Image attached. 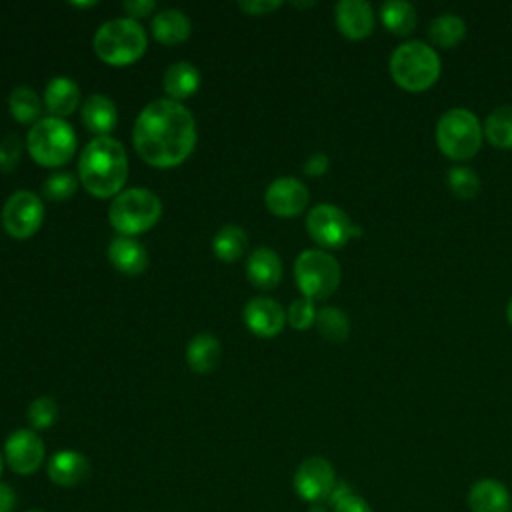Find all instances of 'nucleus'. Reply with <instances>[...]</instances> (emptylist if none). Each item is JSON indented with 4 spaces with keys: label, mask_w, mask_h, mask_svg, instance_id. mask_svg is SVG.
I'll list each match as a JSON object with an SVG mask.
<instances>
[{
    "label": "nucleus",
    "mask_w": 512,
    "mask_h": 512,
    "mask_svg": "<svg viewBox=\"0 0 512 512\" xmlns=\"http://www.w3.org/2000/svg\"><path fill=\"white\" fill-rule=\"evenodd\" d=\"M314 326L324 340L334 342V344L344 342L350 334V318L344 310H340L336 306L320 308L316 314Z\"/></svg>",
    "instance_id": "29"
},
{
    "label": "nucleus",
    "mask_w": 512,
    "mask_h": 512,
    "mask_svg": "<svg viewBox=\"0 0 512 512\" xmlns=\"http://www.w3.org/2000/svg\"><path fill=\"white\" fill-rule=\"evenodd\" d=\"M2 470H4V456L0 454V476H2Z\"/></svg>",
    "instance_id": "43"
},
{
    "label": "nucleus",
    "mask_w": 512,
    "mask_h": 512,
    "mask_svg": "<svg viewBox=\"0 0 512 512\" xmlns=\"http://www.w3.org/2000/svg\"><path fill=\"white\" fill-rule=\"evenodd\" d=\"M162 216L160 198L148 188H128L114 196L108 220L120 236H136L150 230Z\"/></svg>",
    "instance_id": "6"
},
{
    "label": "nucleus",
    "mask_w": 512,
    "mask_h": 512,
    "mask_svg": "<svg viewBox=\"0 0 512 512\" xmlns=\"http://www.w3.org/2000/svg\"><path fill=\"white\" fill-rule=\"evenodd\" d=\"M96 56L110 66H128L146 52V32L132 18L104 22L94 34Z\"/></svg>",
    "instance_id": "5"
},
{
    "label": "nucleus",
    "mask_w": 512,
    "mask_h": 512,
    "mask_svg": "<svg viewBox=\"0 0 512 512\" xmlns=\"http://www.w3.org/2000/svg\"><path fill=\"white\" fill-rule=\"evenodd\" d=\"M28 512H42V510H28Z\"/></svg>",
    "instance_id": "44"
},
{
    "label": "nucleus",
    "mask_w": 512,
    "mask_h": 512,
    "mask_svg": "<svg viewBox=\"0 0 512 512\" xmlns=\"http://www.w3.org/2000/svg\"><path fill=\"white\" fill-rule=\"evenodd\" d=\"M468 506L472 512H512V498L500 480L482 478L472 484Z\"/></svg>",
    "instance_id": "18"
},
{
    "label": "nucleus",
    "mask_w": 512,
    "mask_h": 512,
    "mask_svg": "<svg viewBox=\"0 0 512 512\" xmlns=\"http://www.w3.org/2000/svg\"><path fill=\"white\" fill-rule=\"evenodd\" d=\"M308 512H326V508H324V504L320 502V504H312Z\"/></svg>",
    "instance_id": "42"
},
{
    "label": "nucleus",
    "mask_w": 512,
    "mask_h": 512,
    "mask_svg": "<svg viewBox=\"0 0 512 512\" xmlns=\"http://www.w3.org/2000/svg\"><path fill=\"white\" fill-rule=\"evenodd\" d=\"M82 122L96 136H108L118 124L116 104L104 94H92L82 104Z\"/></svg>",
    "instance_id": "21"
},
{
    "label": "nucleus",
    "mask_w": 512,
    "mask_h": 512,
    "mask_svg": "<svg viewBox=\"0 0 512 512\" xmlns=\"http://www.w3.org/2000/svg\"><path fill=\"white\" fill-rule=\"evenodd\" d=\"M336 484L334 468L322 456H310L302 460L294 472V490L302 500L310 504L328 500Z\"/></svg>",
    "instance_id": "11"
},
{
    "label": "nucleus",
    "mask_w": 512,
    "mask_h": 512,
    "mask_svg": "<svg viewBox=\"0 0 512 512\" xmlns=\"http://www.w3.org/2000/svg\"><path fill=\"white\" fill-rule=\"evenodd\" d=\"M122 8L126 10V14L132 20H136V18L148 16L156 8V2L154 0H126V2H122Z\"/></svg>",
    "instance_id": "39"
},
{
    "label": "nucleus",
    "mask_w": 512,
    "mask_h": 512,
    "mask_svg": "<svg viewBox=\"0 0 512 512\" xmlns=\"http://www.w3.org/2000/svg\"><path fill=\"white\" fill-rule=\"evenodd\" d=\"M10 112L16 122L30 124L40 120V98L30 86H16L8 98Z\"/></svg>",
    "instance_id": "30"
},
{
    "label": "nucleus",
    "mask_w": 512,
    "mask_h": 512,
    "mask_svg": "<svg viewBox=\"0 0 512 512\" xmlns=\"http://www.w3.org/2000/svg\"><path fill=\"white\" fill-rule=\"evenodd\" d=\"M306 230L310 238L322 248H342L362 230L348 218V214L336 204H316L306 216Z\"/></svg>",
    "instance_id": "9"
},
{
    "label": "nucleus",
    "mask_w": 512,
    "mask_h": 512,
    "mask_svg": "<svg viewBox=\"0 0 512 512\" xmlns=\"http://www.w3.org/2000/svg\"><path fill=\"white\" fill-rule=\"evenodd\" d=\"M200 88V72L190 62H174L164 72V92L170 100L180 102L190 98Z\"/></svg>",
    "instance_id": "24"
},
{
    "label": "nucleus",
    "mask_w": 512,
    "mask_h": 512,
    "mask_svg": "<svg viewBox=\"0 0 512 512\" xmlns=\"http://www.w3.org/2000/svg\"><path fill=\"white\" fill-rule=\"evenodd\" d=\"M242 318L248 330L260 338L278 336L286 324L284 308L274 298H266V296L252 298L244 306Z\"/></svg>",
    "instance_id": "14"
},
{
    "label": "nucleus",
    "mask_w": 512,
    "mask_h": 512,
    "mask_svg": "<svg viewBox=\"0 0 512 512\" xmlns=\"http://www.w3.org/2000/svg\"><path fill=\"white\" fill-rule=\"evenodd\" d=\"M330 168V158L324 154V152H314L306 158L302 170L306 176H312V178H318L322 174H326Z\"/></svg>",
    "instance_id": "37"
},
{
    "label": "nucleus",
    "mask_w": 512,
    "mask_h": 512,
    "mask_svg": "<svg viewBox=\"0 0 512 512\" xmlns=\"http://www.w3.org/2000/svg\"><path fill=\"white\" fill-rule=\"evenodd\" d=\"M328 500L332 504V512H372L370 504L362 496L352 494L346 484H336Z\"/></svg>",
    "instance_id": "34"
},
{
    "label": "nucleus",
    "mask_w": 512,
    "mask_h": 512,
    "mask_svg": "<svg viewBox=\"0 0 512 512\" xmlns=\"http://www.w3.org/2000/svg\"><path fill=\"white\" fill-rule=\"evenodd\" d=\"M446 184L450 192L460 200H470L480 192V178L466 164H454L452 168H448Z\"/></svg>",
    "instance_id": "31"
},
{
    "label": "nucleus",
    "mask_w": 512,
    "mask_h": 512,
    "mask_svg": "<svg viewBox=\"0 0 512 512\" xmlns=\"http://www.w3.org/2000/svg\"><path fill=\"white\" fill-rule=\"evenodd\" d=\"M338 260L320 248H308L298 254L294 262V280L308 300H326L340 286Z\"/></svg>",
    "instance_id": "8"
},
{
    "label": "nucleus",
    "mask_w": 512,
    "mask_h": 512,
    "mask_svg": "<svg viewBox=\"0 0 512 512\" xmlns=\"http://www.w3.org/2000/svg\"><path fill=\"white\" fill-rule=\"evenodd\" d=\"M80 104V88L68 76H56L44 90V106L54 118L70 116Z\"/></svg>",
    "instance_id": "20"
},
{
    "label": "nucleus",
    "mask_w": 512,
    "mask_h": 512,
    "mask_svg": "<svg viewBox=\"0 0 512 512\" xmlns=\"http://www.w3.org/2000/svg\"><path fill=\"white\" fill-rule=\"evenodd\" d=\"M78 188V180L68 174V172H56V174H50L44 182V196L52 202H60V200H68L74 196Z\"/></svg>",
    "instance_id": "33"
},
{
    "label": "nucleus",
    "mask_w": 512,
    "mask_h": 512,
    "mask_svg": "<svg viewBox=\"0 0 512 512\" xmlns=\"http://www.w3.org/2000/svg\"><path fill=\"white\" fill-rule=\"evenodd\" d=\"M90 476V462L82 452L60 450L48 460V478L62 486L74 488Z\"/></svg>",
    "instance_id": "16"
},
{
    "label": "nucleus",
    "mask_w": 512,
    "mask_h": 512,
    "mask_svg": "<svg viewBox=\"0 0 512 512\" xmlns=\"http://www.w3.org/2000/svg\"><path fill=\"white\" fill-rule=\"evenodd\" d=\"M486 140L502 150H512V104L494 108L482 124Z\"/></svg>",
    "instance_id": "28"
},
{
    "label": "nucleus",
    "mask_w": 512,
    "mask_h": 512,
    "mask_svg": "<svg viewBox=\"0 0 512 512\" xmlns=\"http://www.w3.org/2000/svg\"><path fill=\"white\" fill-rule=\"evenodd\" d=\"M464 36H466V22L454 12L438 14L428 26V38L438 48H454L464 40Z\"/></svg>",
    "instance_id": "26"
},
{
    "label": "nucleus",
    "mask_w": 512,
    "mask_h": 512,
    "mask_svg": "<svg viewBox=\"0 0 512 512\" xmlns=\"http://www.w3.org/2000/svg\"><path fill=\"white\" fill-rule=\"evenodd\" d=\"M22 154V140L16 134H8L0 140V172L8 174L18 166Z\"/></svg>",
    "instance_id": "36"
},
{
    "label": "nucleus",
    "mask_w": 512,
    "mask_h": 512,
    "mask_svg": "<svg viewBox=\"0 0 512 512\" xmlns=\"http://www.w3.org/2000/svg\"><path fill=\"white\" fill-rule=\"evenodd\" d=\"M316 314H318V310L314 308V302L302 296L290 304V308L286 312V320L292 328L306 330L316 322Z\"/></svg>",
    "instance_id": "35"
},
{
    "label": "nucleus",
    "mask_w": 512,
    "mask_h": 512,
    "mask_svg": "<svg viewBox=\"0 0 512 512\" xmlns=\"http://www.w3.org/2000/svg\"><path fill=\"white\" fill-rule=\"evenodd\" d=\"M44 220V206L38 194L16 190L2 208V228L16 240L30 238L38 232Z\"/></svg>",
    "instance_id": "10"
},
{
    "label": "nucleus",
    "mask_w": 512,
    "mask_h": 512,
    "mask_svg": "<svg viewBox=\"0 0 512 512\" xmlns=\"http://www.w3.org/2000/svg\"><path fill=\"white\" fill-rule=\"evenodd\" d=\"M190 32L192 24L188 16L176 8L162 10L152 18V36L164 46H176L188 40Z\"/></svg>",
    "instance_id": "23"
},
{
    "label": "nucleus",
    "mask_w": 512,
    "mask_h": 512,
    "mask_svg": "<svg viewBox=\"0 0 512 512\" xmlns=\"http://www.w3.org/2000/svg\"><path fill=\"white\" fill-rule=\"evenodd\" d=\"M388 70L394 84L402 90L424 92L440 78V56L430 44L408 40L394 48L388 60Z\"/></svg>",
    "instance_id": "3"
},
{
    "label": "nucleus",
    "mask_w": 512,
    "mask_h": 512,
    "mask_svg": "<svg viewBox=\"0 0 512 512\" xmlns=\"http://www.w3.org/2000/svg\"><path fill=\"white\" fill-rule=\"evenodd\" d=\"M334 20L348 40H364L374 30V10L364 0H340L334 8Z\"/></svg>",
    "instance_id": "15"
},
{
    "label": "nucleus",
    "mask_w": 512,
    "mask_h": 512,
    "mask_svg": "<svg viewBox=\"0 0 512 512\" xmlns=\"http://www.w3.org/2000/svg\"><path fill=\"white\" fill-rule=\"evenodd\" d=\"M128 176V158L124 146L112 136L92 138L78 160V178L96 198L118 196Z\"/></svg>",
    "instance_id": "2"
},
{
    "label": "nucleus",
    "mask_w": 512,
    "mask_h": 512,
    "mask_svg": "<svg viewBox=\"0 0 512 512\" xmlns=\"http://www.w3.org/2000/svg\"><path fill=\"white\" fill-rule=\"evenodd\" d=\"M380 20L394 36H408L416 28V8L406 0H390L380 6Z\"/></svg>",
    "instance_id": "27"
},
{
    "label": "nucleus",
    "mask_w": 512,
    "mask_h": 512,
    "mask_svg": "<svg viewBox=\"0 0 512 512\" xmlns=\"http://www.w3.org/2000/svg\"><path fill=\"white\" fill-rule=\"evenodd\" d=\"M132 144L138 156L154 168L182 164L196 146V122L190 110L170 98L142 108L134 122Z\"/></svg>",
    "instance_id": "1"
},
{
    "label": "nucleus",
    "mask_w": 512,
    "mask_h": 512,
    "mask_svg": "<svg viewBox=\"0 0 512 512\" xmlns=\"http://www.w3.org/2000/svg\"><path fill=\"white\" fill-rule=\"evenodd\" d=\"M246 278L258 290H272L282 278L280 256L266 246L256 248L246 262Z\"/></svg>",
    "instance_id": "19"
},
{
    "label": "nucleus",
    "mask_w": 512,
    "mask_h": 512,
    "mask_svg": "<svg viewBox=\"0 0 512 512\" xmlns=\"http://www.w3.org/2000/svg\"><path fill=\"white\" fill-rule=\"evenodd\" d=\"M26 148L36 164L56 168L74 156L76 134L66 120L46 116L30 128L26 136Z\"/></svg>",
    "instance_id": "7"
},
{
    "label": "nucleus",
    "mask_w": 512,
    "mask_h": 512,
    "mask_svg": "<svg viewBox=\"0 0 512 512\" xmlns=\"http://www.w3.org/2000/svg\"><path fill=\"white\" fill-rule=\"evenodd\" d=\"M220 342L214 334H196L186 346V362L196 374H210L220 364Z\"/></svg>",
    "instance_id": "22"
},
{
    "label": "nucleus",
    "mask_w": 512,
    "mask_h": 512,
    "mask_svg": "<svg viewBox=\"0 0 512 512\" xmlns=\"http://www.w3.org/2000/svg\"><path fill=\"white\" fill-rule=\"evenodd\" d=\"M434 136L440 152L446 158L460 164L478 154L482 146L484 130L478 116L470 108L456 106L446 110L438 118Z\"/></svg>",
    "instance_id": "4"
},
{
    "label": "nucleus",
    "mask_w": 512,
    "mask_h": 512,
    "mask_svg": "<svg viewBox=\"0 0 512 512\" xmlns=\"http://www.w3.org/2000/svg\"><path fill=\"white\" fill-rule=\"evenodd\" d=\"M108 260L118 272L126 276H138L148 268V252L132 236L118 234L108 246Z\"/></svg>",
    "instance_id": "17"
},
{
    "label": "nucleus",
    "mask_w": 512,
    "mask_h": 512,
    "mask_svg": "<svg viewBox=\"0 0 512 512\" xmlns=\"http://www.w3.org/2000/svg\"><path fill=\"white\" fill-rule=\"evenodd\" d=\"M506 320H508V324L512 326V298L508 300V306H506Z\"/></svg>",
    "instance_id": "41"
},
{
    "label": "nucleus",
    "mask_w": 512,
    "mask_h": 512,
    "mask_svg": "<svg viewBox=\"0 0 512 512\" xmlns=\"http://www.w3.org/2000/svg\"><path fill=\"white\" fill-rule=\"evenodd\" d=\"M280 6H282V2H278V0H274V2L272 0H248V2L242 0V2H238V8L250 16H264Z\"/></svg>",
    "instance_id": "38"
},
{
    "label": "nucleus",
    "mask_w": 512,
    "mask_h": 512,
    "mask_svg": "<svg viewBox=\"0 0 512 512\" xmlns=\"http://www.w3.org/2000/svg\"><path fill=\"white\" fill-rule=\"evenodd\" d=\"M308 188L304 182L292 176L276 178L264 192V204L266 208L280 218H292L304 212L308 206Z\"/></svg>",
    "instance_id": "13"
},
{
    "label": "nucleus",
    "mask_w": 512,
    "mask_h": 512,
    "mask_svg": "<svg viewBox=\"0 0 512 512\" xmlns=\"http://www.w3.org/2000/svg\"><path fill=\"white\" fill-rule=\"evenodd\" d=\"M248 248V234L238 224L222 226L212 238V252L222 262H236Z\"/></svg>",
    "instance_id": "25"
},
{
    "label": "nucleus",
    "mask_w": 512,
    "mask_h": 512,
    "mask_svg": "<svg viewBox=\"0 0 512 512\" xmlns=\"http://www.w3.org/2000/svg\"><path fill=\"white\" fill-rule=\"evenodd\" d=\"M18 504V496L14 488L6 482H0V512H14Z\"/></svg>",
    "instance_id": "40"
},
{
    "label": "nucleus",
    "mask_w": 512,
    "mask_h": 512,
    "mask_svg": "<svg viewBox=\"0 0 512 512\" xmlns=\"http://www.w3.org/2000/svg\"><path fill=\"white\" fill-rule=\"evenodd\" d=\"M58 418V404L50 396H38L28 406V422L32 430H46Z\"/></svg>",
    "instance_id": "32"
},
{
    "label": "nucleus",
    "mask_w": 512,
    "mask_h": 512,
    "mask_svg": "<svg viewBox=\"0 0 512 512\" xmlns=\"http://www.w3.org/2000/svg\"><path fill=\"white\" fill-rule=\"evenodd\" d=\"M4 460L12 472L30 476L44 462V442L34 430L18 428L4 442Z\"/></svg>",
    "instance_id": "12"
}]
</instances>
